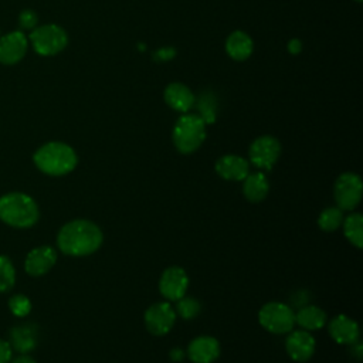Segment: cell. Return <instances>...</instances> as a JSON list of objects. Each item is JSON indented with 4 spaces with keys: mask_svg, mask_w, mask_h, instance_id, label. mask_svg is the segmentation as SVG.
I'll return each mask as SVG.
<instances>
[{
    "mask_svg": "<svg viewBox=\"0 0 363 363\" xmlns=\"http://www.w3.org/2000/svg\"><path fill=\"white\" fill-rule=\"evenodd\" d=\"M104 241L102 231L89 220H72L61 227L57 245L71 257H85L95 252Z\"/></svg>",
    "mask_w": 363,
    "mask_h": 363,
    "instance_id": "obj_1",
    "label": "cell"
},
{
    "mask_svg": "<svg viewBox=\"0 0 363 363\" xmlns=\"http://www.w3.org/2000/svg\"><path fill=\"white\" fill-rule=\"evenodd\" d=\"M38 206L28 194L9 193L0 197V220L16 228H28L38 221Z\"/></svg>",
    "mask_w": 363,
    "mask_h": 363,
    "instance_id": "obj_2",
    "label": "cell"
},
{
    "mask_svg": "<svg viewBox=\"0 0 363 363\" xmlns=\"http://www.w3.org/2000/svg\"><path fill=\"white\" fill-rule=\"evenodd\" d=\"M35 166L45 174L64 176L77 166V153L71 146L62 142H50L43 145L33 156Z\"/></svg>",
    "mask_w": 363,
    "mask_h": 363,
    "instance_id": "obj_3",
    "label": "cell"
},
{
    "mask_svg": "<svg viewBox=\"0 0 363 363\" xmlns=\"http://www.w3.org/2000/svg\"><path fill=\"white\" fill-rule=\"evenodd\" d=\"M172 139L174 147L189 155L196 152L206 139V122L200 115L183 113L174 123Z\"/></svg>",
    "mask_w": 363,
    "mask_h": 363,
    "instance_id": "obj_4",
    "label": "cell"
},
{
    "mask_svg": "<svg viewBox=\"0 0 363 363\" xmlns=\"http://www.w3.org/2000/svg\"><path fill=\"white\" fill-rule=\"evenodd\" d=\"M258 322L271 333H288L295 326V312L282 302H268L259 309Z\"/></svg>",
    "mask_w": 363,
    "mask_h": 363,
    "instance_id": "obj_5",
    "label": "cell"
},
{
    "mask_svg": "<svg viewBox=\"0 0 363 363\" xmlns=\"http://www.w3.org/2000/svg\"><path fill=\"white\" fill-rule=\"evenodd\" d=\"M34 50L41 55H55L68 44V35L57 24H45L30 34Z\"/></svg>",
    "mask_w": 363,
    "mask_h": 363,
    "instance_id": "obj_6",
    "label": "cell"
},
{
    "mask_svg": "<svg viewBox=\"0 0 363 363\" xmlns=\"http://www.w3.org/2000/svg\"><path fill=\"white\" fill-rule=\"evenodd\" d=\"M362 191H363V184L359 174L352 172L342 173L336 179L335 187H333L336 207H339L342 211L354 210V207L360 203Z\"/></svg>",
    "mask_w": 363,
    "mask_h": 363,
    "instance_id": "obj_7",
    "label": "cell"
},
{
    "mask_svg": "<svg viewBox=\"0 0 363 363\" xmlns=\"http://www.w3.org/2000/svg\"><path fill=\"white\" fill-rule=\"evenodd\" d=\"M248 155L250 162L255 167L261 170H271L281 155V143L271 135L259 136L251 143Z\"/></svg>",
    "mask_w": 363,
    "mask_h": 363,
    "instance_id": "obj_8",
    "label": "cell"
},
{
    "mask_svg": "<svg viewBox=\"0 0 363 363\" xmlns=\"http://www.w3.org/2000/svg\"><path fill=\"white\" fill-rule=\"evenodd\" d=\"M176 322V312L167 302H157L149 306L145 312V326L155 335H166Z\"/></svg>",
    "mask_w": 363,
    "mask_h": 363,
    "instance_id": "obj_9",
    "label": "cell"
},
{
    "mask_svg": "<svg viewBox=\"0 0 363 363\" xmlns=\"http://www.w3.org/2000/svg\"><path fill=\"white\" fill-rule=\"evenodd\" d=\"M189 286V277L186 271L180 267H169L163 271L159 289L163 298L167 301H179L184 296Z\"/></svg>",
    "mask_w": 363,
    "mask_h": 363,
    "instance_id": "obj_10",
    "label": "cell"
},
{
    "mask_svg": "<svg viewBox=\"0 0 363 363\" xmlns=\"http://www.w3.org/2000/svg\"><path fill=\"white\" fill-rule=\"evenodd\" d=\"M285 340L288 356L295 362H306L315 353V339L306 330H291Z\"/></svg>",
    "mask_w": 363,
    "mask_h": 363,
    "instance_id": "obj_11",
    "label": "cell"
},
{
    "mask_svg": "<svg viewBox=\"0 0 363 363\" xmlns=\"http://www.w3.org/2000/svg\"><path fill=\"white\" fill-rule=\"evenodd\" d=\"M57 262V252L50 245H41L31 250L24 262V269L31 277H40L47 274Z\"/></svg>",
    "mask_w": 363,
    "mask_h": 363,
    "instance_id": "obj_12",
    "label": "cell"
},
{
    "mask_svg": "<svg viewBox=\"0 0 363 363\" xmlns=\"http://www.w3.org/2000/svg\"><path fill=\"white\" fill-rule=\"evenodd\" d=\"M220 354V343L211 336H199L189 343L187 356L193 363H213Z\"/></svg>",
    "mask_w": 363,
    "mask_h": 363,
    "instance_id": "obj_13",
    "label": "cell"
},
{
    "mask_svg": "<svg viewBox=\"0 0 363 363\" xmlns=\"http://www.w3.org/2000/svg\"><path fill=\"white\" fill-rule=\"evenodd\" d=\"M216 172L224 180L240 182L250 173V163L241 156L224 155L216 162Z\"/></svg>",
    "mask_w": 363,
    "mask_h": 363,
    "instance_id": "obj_14",
    "label": "cell"
},
{
    "mask_svg": "<svg viewBox=\"0 0 363 363\" xmlns=\"http://www.w3.org/2000/svg\"><path fill=\"white\" fill-rule=\"evenodd\" d=\"M359 325L346 315H337L329 323L330 337L340 345H354L359 339Z\"/></svg>",
    "mask_w": 363,
    "mask_h": 363,
    "instance_id": "obj_15",
    "label": "cell"
},
{
    "mask_svg": "<svg viewBox=\"0 0 363 363\" xmlns=\"http://www.w3.org/2000/svg\"><path fill=\"white\" fill-rule=\"evenodd\" d=\"M27 51V38L20 31H13L0 40V62L16 64Z\"/></svg>",
    "mask_w": 363,
    "mask_h": 363,
    "instance_id": "obj_16",
    "label": "cell"
},
{
    "mask_svg": "<svg viewBox=\"0 0 363 363\" xmlns=\"http://www.w3.org/2000/svg\"><path fill=\"white\" fill-rule=\"evenodd\" d=\"M164 102L174 111L186 113L194 104V95L189 86L180 82H172L164 88Z\"/></svg>",
    "mask_w": 363,
    "mask_h": 363,
    "instance_id": "obj_17",
    "label": "cell"
},
{
    "mask_svg": "<svg viewBox=\"0 0 363 363\" xmlns=\"http://www.w3.org/2000/svg\"><path fill=\"white\" fill-rule=\"evenodd\" d=\"M252 38L245 31L235 30L225 40V51L228 57H231L235 61L247 60L252 54Z\"/></svg>",
    "mask_w": 363,
    "mask_h": 363,
    "instance_id": "obj_18",
    "label": "cell"
},
{
    "mask_svg": "<svg viewBox=\"0 0 363 363\" xmlns=\"http://www.w3.org/2000/svg\"><path fill=\"white\" fill-rule=\"evenodd\" d=\"M242 191L248 201H252V203L262 201L269 191V182L267 176L261 172L248 173L244 179Z\"/></svg>",
    "mask_w": 363,
    "mask_h": 363,
    "instance_id": "obj_19",
    "label": "cell"
},
{
    "mask_svg": "<svg viewBox=\"0 0 363 363\" xmlns=\"http://www.w3.org/2000/svg\"><path fill=\"white\" fill-rule=\"evenodd\" d=\"M326 319V312L315 305L303 306L295 313V323H298L305 330H316L323 328Z\"/></svg>",
    "mask_w": 363,
    "mask_h": 363,
    "instance_id": "obj_20",
    "label": "cell"
},
{
    "mask_svg": "<svg viewBox=\"0 0 363 363\" xmlns=\"http://www.w3.org/2000/svg\"><path fill=\"white\" fill-rule=\"evenodd\" d=\"M37 339H35V329L34 326H16L10 332V346L11 349L27 353L35 347Z\"/></svg>",
    "mask_w": 363,
    "mask_h": 363,
    "instance_id": "obj_21",
    "label": "cell"
},
{
    "mask_svg": "<svg viewBox=\"0 0 363 363\" xmlns=\"http://www.w3.org/2000/svg\"><path fill=\"white\" fill-rule=\"evenodd\" d=\"M343 233L352 245L363 247V217L359 213H352L343 220Z\"/></svg>",
    "mask_w": 363,
    "mask_h": 363,
    "instance_id": "obj_22",
    "label": "cell"
},
{
    "mask_svg": "<svg viewBox=\"0 0 363 363\" xmlns=\"http://www.w3.org/2000/svg\"><path fill=\"white\" fill-rule=\"evenodd\" d=\"M343 223V213L339 207H326L318 217V225L323 231H335Z\"/></svg>",
    "mask_w": 363,
    "mask_h": 363,
    "instance_id": "obj_23",
    "label": "cell"
},
{
    "mask_svg": "<svg viewBox=\"0 0 363 363\" xmlns=\"http://www.w3.org/2000/svg\"><path fill=\"white\" fill-rule=\"evenodd\" d=\"M16 271L9 257L0 255V292H7L14 286Z\"/></svg>",
    "mask_w": 363,
    "mask_h": 363,
    "instance_id": "obj_24",
    "label": "cell"
},
{
    "mask_svg": "<svg viewBox=\"0 0 363 363\" xmlns=\"http://www.w3.org/2000/svg\"><path fill=\"white\" fill-rule=\"evenodd\" d=\"M176 312L180 318L183 319H193L200 313L201 305L197 299L194 298H180L179 301H176Z\"/></svg>",
    "mask_w": 363,
    "mask_h": 363,
    "instance_id": "obj_25",
    "label": "cell"
},
{
    "mask_svg": "<svg viewBox=\"0 0 363 363\" xmlns=\"http://www.w3.org/2000/svg\"><path fill=\"white\" fill-rule=\"evenodd\" d=\"M9 308L11 311V313L14 316H18V318H24L30 313L31 311V302L30 299L23 295V294H17V295H13L10 299H9Z\"/></svg>",
    "mask_w": 363,
    "mask_h": 363,
    "instance_id": "obj_26",
    "label": "cell"
},
{
    "mask_svg": "<svg viewBox=\"0 0 363 363\" xmlns=\"http://www.w3.org/2000/svg\"><path fill=\"white\" fill-rule=\"evenodd\" d=\"M37 20L38 17L33 10H24L18 17V23L21 28H33L37 24Z\"/></svg>",
    "mask_w": 363,
    "mask_h": 363,
    "instance_id": "obj_27",
    "label": "cell"
},
{
    "mask_svg": "<svg viewBox=\"0 0 363 363\" xmlns=\"http://www.w3.org/2000/svg\"><path fill=\"white\" fill-rule=\"evenodd\" d=\"M13 349L9 342L0 339V363H9L11 360Z\"/></svg>",
    "mask_w": 363,
    "mask_h": 363,
    "instance_id": "obj_28",
    "label": "cell"
},
{
    "mask_svg": "<svg viewBox=\"0 0 363 363\" xmlns=\"http://www.w3.org/2000/svg\"><path fill=\"white\" fill-rule=\"evenodd\" d=\"M286 48L289 51V54L292 55H298L301 51H302V41L298 40V38H292L288 41L286 44Z\"/></svg>",
    "mask_w": 363,
    "mask_h": 363,
    "instance_id": "obj_29",
    "label": "cell"
},
{
    "mask_svg": "<svg viewBox=\"0 0 363 363\" xmlns=\"http://www.w3.org/2000/svg\"><path fill=\"white\" fill-rule=\"evenodd\" d=\"M11 363H35V360L27 354H21V356L16 357Z\"/></svg>",
    "mask_w": 363,
    "mask_h": 363,
    "instance_id": "obj_30",
    "label": "cell"
},
{
    "mask_svg": "<svg viewBox=\"0 0 363 363\" xmlns=\"http://www.w3.org/2000/svg\"><path fill=\"white\" fill-rule=\"evenodd\" d=\"M356 1H359V3H360V1H362V0H356Z\"/></svg>",
    "mask_w": 363,
    "mask_h": 363,
    "instance_id": "obj_31",
    "label": "cell"
}]
</instances>
